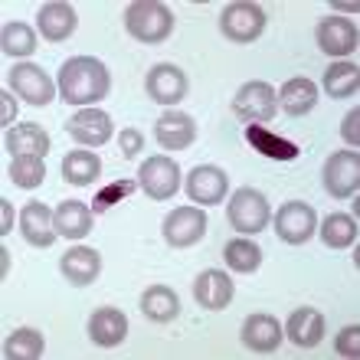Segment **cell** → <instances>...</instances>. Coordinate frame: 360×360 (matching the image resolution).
I'll use <instances>...</instances> for the list:
<instances>
[{
  "label": "cell",
  "mask_w": 360,
  "mask_h": 360,
  "mask_svg": "<svg viewBox=\"0 0 360 360\" xmlns=\"http://www.w3.org/2000/svg\"><path fill=\"white\" fill-rule=\"evenodd\" d=\"M334 354H338V357H347V360L360 357V328L357 324H347V328L338 331V338H334Z\"/></svg>",
  "instance_id": "obj_36"
},
{
  "label": "cell",
  "mask_w": 360,
  "mask_h": 360,
  "mask_svg": "<svg viewBox=\"0 0 360 360\" xmlns=\"http://www.w3.org/2000/svg\"><path fill=\"white\" fill-rule=\"evenodd\" d=\"M53 213H56V233L63 239L79 243V239H86L89 233H92L95 213H92V207L82 203V200H63Z\"/></svg>",
  "instance_id": "obj_24"
},
{
  "label": "cell",
  "mask_w": 360,
  "mask_h": 360,
  "mask_svg": "<svg viewBox=\"0 0 360 360\" xmlns=\"http://www.w3.org/2000/svg\"><path fill=\"white\" fill-rule=\"evenodd\" d=\"M37 27H39V37L49 39V43H63L76 33L79 27V17L76 10L63 4V0H53V4H43L37 10Z\"/></svg>",
  "instance_id": "obj_20"
},
{
  "label": "cell",
  "mask_w": 360,
  "mask_h": 360,
  "mask_svg": "<svg viewBox=\"0 0 360 360\" xmlns=\"http://www.w3.org/2000/svg\"><path fill=\"white\" fill-rule=\"evenodd\" d=\"M59 272H63V278H66L69 285L86 288V285H92L95 278L102 275V256H98V249H92V246H72L59 259Z\"/></svg>",
  "instance_id": "obj_19"
},
{
  "label": "cell",
  "mask_w": 360,
  "mask_h": 360,
  "mask_svg": "<svg viewBox=\"0 0 360 360\" xmlns=\"http://www.w3.org/2000/svg\"><path fill=\"white\" fill-rule=\"evenodd\" d=\"M7 89L17 95L23 105H33V108H43L56 98V82L46 76V69L37 66V63H17V66L7 72Z\"/></svg>",
  "instance_id": "obj_5"
},
{
  "label": "cell",
  "mask_w": 360,
  "mask_h": 360,
  "mask_svg": "<svg viewBox=\"0 0 360 360\" xmlns=\"http://www.w3.org/2000/svg\"><path fill=\"white\" fill-rule=\"evenodd\" d=\"M187 89H190L187 72L180 66H174V63H158V66L144 76V92H148V98L158 105H167V108L184 102V98H187Z\"/></svg>",
  "instance_id": "obj_13"
},
{
  "label": "cell",
  "mask_w": 360,
  "mask_h": 360,
  "mask_svg": "<svg viewBox=\"0 0 360 360\" xmlns=\"http://www.w3.org/2000/svg\"><path fill=\"white\" fill-rule=\"evenodd\" d=\"M223 262H226L236 275H252V272H259V266H262V249H259L249 236H236L223 246Z\"/></svg>",
  "instance_id": "obj_30"
},
{
  "label": "cell",
  "mask_w": 360,
  "mask_h": 360,
  "mask_svg": "<svg viewBox=\"0 0 360 360\" xmlns=\"http://www.w3.org/2000/svg\"><path fill=\"white\" fill-rule=\"evenodd\" d=\"M4 148H7L13 158H20V154L46 158L49 154V131L37 122H20V124H13V128H7V134H4Z\"/></svg>",
  "instance_id": "obj_23"
},
{
  "label": "cell",
  "mask_w": 360,
  "mask_h": 360,
  "mask_svg": "<svg viewBox=\"0 0 360 360\" xmlns=\"http://www.w3.org/2000/svg\"><path fill=\"white\" fill-rule=\"evenodd\" d=\"M124 338H128V318H124V311L112 308V304L92 311V318H89V341L95 347H118Z\"/></svg>",
  "instance_id": "obj_22"
},
{
  "label": "cell",
  "mask_w": 360,
  "mask_h": 360,
  "mask_svg": "<svg viewBox=\"0 0 360 360\" xmlns=\"http://www.w3.org/2000/svg\"><path fill=\"white\" fill-rule=\"evenodd\" d=\"M118 144H122V154L138 158L144 148V134L138 131V128H122V131H118Z\"/></svg>",
  "instance_id": "obj_37"
},
{
  "label": "cell",
  "mask_w": 360,
  "mask_h": 360,
  "mask_svg": "<svg viewBox=\"0 0 360 360\" xmlns=\"http://www.w3.org/2000/svg\"><path fill=\"white\" fill-rule=\"evenodd\" d=\"M275 95H278V108H285V115H292V118L314 112V105H318V86L304 76L288 79Z\"/></svg>",
  "instance_id": "obj_26"
},
{
  "label": "cell",
  "mask_w": 360,
  "mask_h": 360,
  "mask_svg": "<svg viewBox=\"0 0 360 360\" xmlns=\"http://www.w3.org/2000/svg\"><path fill=\"white\" fill-rule=\"evenodd\" d=\"M233 115L246 124H266L278 115V95L269 82H246L233 95Z\"/></svg>",
  "instance_id": "obj_6"
},
{
  "label": "cell",
  "mask_w": 360,
  "mask_h": 360,
  "mask_svg": "<svg viewBox=\"0 0 360 360\" xmlns=\"http://www.w3.org/2000/svg\"><path fill=\"white\" fill-rule=\"evenodd\" d=\"M17 219L20 217H17V210H13V203H10V200H0V233H10Z\"/></svg>",
  "instance_id": "obj_40"
},
{
  "label": "cell",
  "mask_w": 360,
  "mask_h": 360,
  "mask_svg": "<svg viewBox=\"0 0 360 360\" xmlns=\"http://www.w3.org/2000/svg\"><path fill=\"white\" fill-rule=\"evenodd\" d=\"M66 131L76 144H82V148L92 151V148H102L105 141H112L115 124H112V115L92 105V108H79V112L69 118Z\"/></svg>",
  "instance_id": "obj_15"
},
{
  "label": "cell",
  "mask_w": 360,
  "mask_h": 360,
  "mask_svg": "<svg viewBox=\"0 0 360 360\" xmlns=\"http://www.w3.org/2000/svg\"><path fill=\"white\" fill-rule=\"evenodd\" d=\"M357 122H360V112H357V108H351V112L344 115V122H341V138L351 144V151H357V144H360Z\"/></svg>",
  "instance_id": "obj_38"
},
{
  "label": "cell",
  "mask_w": 360,
  "mask_h": 360,
  "mask_svg": "<svg viewBox=\"0 0 360 360\" xmlns=\"http://www.w3.org/2000/svg\"><path fill=\"white\" fill-rule=\"evenodd\" d=\"M285 338L295 344V347H302V351H311L318 347L324 338V314L314 311V308H295L288 314V321H285Z\"/></svg>",
  "instance_id": "obj_21"
},
{
  "label": "cell",
  "mask_w": 360,
  "mask_h": 360,
  "mask_svg": "<svg viewBox=\"0 0 360 360\" xmlns=\"http://www.w3.org/2000/svg\"><path fill=\"white\" fill-rule=\"evenodd\" d=\"M272 223H275V236L288 243V246H302L318 233V213L304 200H288L285 207H278Z\"/></svg>",
  "instance_id": "obj_8"
},
{
  "label": "cell",
  "mask_w": 360,
  "mask_h": 360,
  "mask_svg": "<svg viewBox=\"0 0 360 360\" xmlns=\"http://www.w3.org/2000/svg\"><path fill=\"white\" fill-rule=\"evenodd\" d=\"M138 187L144 190V197L154 200V203H164V200H171L174 193L180 190V167L171 161V158H164V154H154L148 161H141L138 167Z\"/></svg>",
  "instance_id": "obj_7"
},
{
  "label": "cell",
  "mask_w": 360,
  "mask_h": 360,
  "mask_svg": "<svg viewBox=\"0 0 360 360\" xmlns=\"http://www.w3.org/2000/svg\"><path fill=\"white\" fill-rule=\"evenodd\" d=\"M272 219V207L269 197L256 187H239L226 203V223L236 229L239 236H256L269 226Z\"/></svg>",
  "instance_id": "obj_3"
},
{
  "label": "cell",
  "mask_w": 360,
  "mask_h": 360,
  "mask_svg": "<svg viewBox=\"0 0 360 360\" xmlns=\"http://www.w3.org/2000/svg\"><path fill=\"white\" fill-rule=\"evenodd\" d=\"M154 138L164 151H184L197 141V122L193 115L177 112V108H167V112L154 122Z\"/></svg>",
  "instance_id": "obj_18"
},
{
  "label": "cell",
  "mask_w": 360,
  "mask_h": 360,
  "mask_svg": "<svg viewBox=\"0 0 360 360\" xmlns=\"http://www.w3.org/2000/svg\"><path fill=\"white\" fill-rule=\"evenodd\" d=\"M7 174L20 190H37L39 184L46 180V161H43V158H33V154H20V158L10 161Z\"/></svg>",
  "instance_id": "obj_34"
},
{
  "label": "cell",
  "mask_w": 360,
  "mask_h": 360,
  "mask_svg": "<svg viewBox=\"0 0 360 360\" xmlns=\"http://www.w3.org/2000/svg\"><path fill=\"white\" fill-rule=\"evenodd\" d=\"M324 92L331 95V98H354L360 89V69L357 63H351V59H338V63H331V66L324 69Z\"/></svg>",
  "instance_id": "obj_29"
},
{
  "label": "cell",
  "mask_w": 360,
  "mask_h": 360,
  "mask_svg": "<svg viewBox=\"0 0 360 360\" xmlns=\"http://www.w3.org/2000/svg\"><path fill=\"white\" fill-rule=\"evenodd\" d=\"M20 236L27 239L30 246L37 249H46L56 243V213L46 207V203H39V200H30L27 207L20 210Z\"/></svg>",
  "instance_id": "obj_17"
},
{
  "label": "cell",
  "mask_w": 360,
  "mask_h": 360,
  "mask_svg": "<svg viewBox=\"0 0 360 360\" xmlns=\"http://www.w3.org/2000/svg\"><path fill=\"white\" fill-rule=\"evenodd\" d=\"M0 105H4L0 124H4V128H13V118H17V95L10 92V89H4V92H0Z\"/></svg>",
  "instance_id": "obj_39"
},
{
  "label": "cell",
  "mask_w": 360,
  "mask_h": 360,
  "mask_svg": "<svg viewBox=\"0 0 360 360\" xmlns=\"http://www.w3.org/2000/svg\"><path fill=\"white\" fill-rule=\"evenodd\" d=\"M164 243L174 249H190L207 236V210L203 207H177L161 223Z\"/></svg>",
  "instance_id": "obj_9"
},
{
  "label": "cell",
  "mask_w": 360,
  "mask_h": 360,
  "mask_svg": "<svg viewBox=\"0 0 360 360\" xmlns=\"http://www.w3.org/2000/svg\"><path fill=\"white\" fill-rule=\"evenodd\" d=\"M233 295H236V285H233V278L223 269H203L193 278V302L203 311H223V308H229Z\"/></svg>",
  "instance_id": "obj_16"
},
{
  "label": "cell",
  "mask_w": 360,
  "mask_h": 360,
  "mask_svg": "<svg viewBox=\"0 0 360 360\" xmlns=\"http://www.w3.org/2000/svg\"><path fill=\"white\" fill-rule=\"evenodd\" d=\"M0 46H4V53L13 59H30L37 53V33H33V27L23 23V20H10V23H4Z\"/></svg>",
  "instance_id": "obj_33"
},
{
  "label": "cell",
  "mask_w": 360,
  "mask_h": 360,
  "mask_svg": "<svg viewBox=\"0 0 360 360\" xmlns=\"http://www.w3.org/2000/svg\"><path fill=\"white\" fill-rule=\"evenodd\" d=\"M314 43L321 49L324 56H331L334 63L338 59H347L357 49V23L347 17H338V13H328V17L318 20L314 27Z\"/></svg>",
  "instance_id": "obj_10"
},
{
  "label": "cell",
  "mask_w": 360,
  "mask_h": 360,
  "mask_svg": "<svg viewBox=\"0 0 360 360\" xmlns=\"http://www.w3.org/2000/svg\"><path fill=\"white\" fill-rule=\"evenodd\" d=\"M59 98L69 105H82V108H92V102H102L108 89H112V76L105 69L102 59L95 56H72L63 63L56 79Z\"/></svg>",
  "instance_id": "obj_1"
},
{
  "label": "cell",
  "mask_w": 360,
  "mask_h": 360,
  "mask_svg": "<svg viewBox=\"0 0 360 360\" xmlns=\"http://www.w3.org/2000/svg\"><path fill=\"white\" fill-rule=\"evenodd\" d=\"M318 236L328 249H351L357 243V219L351 213H331L318 226Z\"/></svg>",
  "instance_id": "obj_32"
},
{
  "label": "cell",
  "mask_w": 360,
  "mask_h": 360,
  "mask_svg": "<svg viewBox=\"0 0 360 360\" xmlns=\"http://www.w3.org/2000/svg\"><path fill=\"white\" fill-rule=\"evenodd\" d=\"M246 141L252 151H259L262 158H269V161H282V164H292L298 154H302V148L295 141H288V138H282V134L269 131V128H259V124H246Z\"/></svg>",
  "instance_id": "obj_25"
},
{
  "label": "cell",
  "mask_w": 360,
  "mask_h": 360,
  "mask_svg": "<svg viewBox=\"0 0 360 360\" xmlns=\"http://www.w3.org/2000/svg\"><path fill=\"white\" fill-rule=\"evenodd\" d=\"M7 272H10V249L0 246V275L7 278Z\"/></svg>",
  "instance_id": "obj_42"
},
{
  "label": "cell",
  "mask_w": 360,
  "mask_h": 360,
  "mask_svg": "<svg viewBox=\"0 0 360 360\" xmlns=\"http://www.w3.org/2000/svg\"><path fill=\"white\" fill-rule=\"evenodd\" d=\"M321 180H324V190H328L334 200L354 197L360 190V154L351 151V148L331 154V158L324 161Z\"/></svg>",
  "instance_id": "obj_11"
},
{
  "label": "cell",
  "mask_w": 360,
  "mask_h": 360,
  "mask_svg": "<svg viewBox=\"0 0 360 360\" xmlns=\"http://www.w3.org/2000/svg\"><path fill=\"white\" fill-rule=\"evenodd\" d=\"M141 311L148 321L167 324L180 314V298L171 285H151V288L141 295Z\"/></svg>",
  "instance_id": "obj_27"
},
{
  "label": "cell",
  "mask_w": 360,
  "mask_h": 360,
  "mask_svg": "<svg viewBox=\"0 0 360 360\" xmlns=\"http://www.w3.org/2000/svg\"><path fill=\"white\" fill-rule=\"evenodd\" d=\"M46 351V338L37 328H17L4 341V357L7 360H39Z\"/></svg>",
  "instance_id": "obj_31"
},
{
  "label": "cell",
  "mask_w": 360,
  "mask_h": 360,
  "mask_svg": "<svg viewBox=\"0 0 360 360\" xmlns=\"http://www.w3.org/2000/svg\"><path fill=\"white\" fill-rule=\"evenodd\" d=\"M184 190L197 207H219L229 193V177L217 164H200L184 177Z\"/></svg>",
  "instance_id": "obj_12"
},
{
  "label": "cell",
  "mask_w": 360,
  "mask_h": 360,
  "mask_svg": "<svg viewBox=\"0 0 360 360\" xmlns=\"http://www.w3.org/2000/svg\"><path fill=\"white\" fill-rule=\"evenodd\" d=\"M124 30L138 43L158 46L174 33V13L161 0H134L124 7Z\"/></svg>",
  "instance_id": "obj_2"
},
{
  "label": "cell",
  "mask_w": 360,
  "mask_h": 360,
  "mask_svg": "<svg viewBox=\"0 0 360 360\" xmlns=\"http://www.w3.org/2000/svg\"><path fill=\"white\" fill-rule=\"evenodd\" d=\"M134 190H138V180H112L108 187H102L95 193L92 200V213H105V210L118 207L124 197H131Z\"/></svg>",
  "instance_id": "obj_35"
},
{
  "label": "cell",
  "mask_w": 360,
  "mask_h": 360,
  "mask_svg": "<svg viewBox=\"0 0 360 360\" xmlns=\"http://www.w3.org/2000/svg\"><path fill=\"white\" fill-rule=\"evenodd\" d=\"M357 10H360V4H354V0H331V13H347V17H357Z\"/></svg>",
  "instance_id": "obj_41"
},
{
  "label": "cell",
  "mask_w": 360,
  "mask_h": 360,
  "mask_svg": "<svg viewBox=\"0 0 360 360\" xmlns=\"http://www.w3.org/2000/svg\"><path fill=\"white\" fill-rule=\"evenodd\" d=\"M239 341H243V347L252 351V354H275L285 341V328L275 314L256 311L243 321V328H239Z\"/></svg>",
  "instance_id": "obj_14"
},
{
  "label": "cell",
  "mask_w": 360,
  "mask_h": 360,
  "mask_svg": "<svg viewBox=\"0 0 360 360\" xmlns=\"http://www.w3.org/2000/svg\"><path fill=\"white\" fill-rule=\"evenodd\" d=\"M266 10L259 4H249V0H236V4H226L223 13H219V33L229 39V43H256L262 33H266Z\"/></svg>",
  "instance_id": "obj_4"
},
{
  "label": "cell",
  "mask_w": 360,
  "mask_h": 360,
  "mask_svg": "<svg viewBox=\"0 0 360 360\" xmlns=\"http://www.w3.org/2000/svg\"><path fill=\"white\" fill-rule=\"evenodd\" d=\"M98 177H102V158L92 154L89 148L69 151L66 158H63V180L72 184V187H89V184Z\"/></svg>",
  "instance_id": "obj_28"
}]
</instances>
